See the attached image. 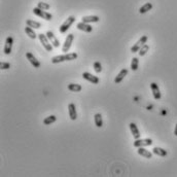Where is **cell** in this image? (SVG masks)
<instances>
[{"label": "cell", "mask_w": 177, "mask_h": 177, "mask_svg": "<svg viewBox=\"0 0 177 177\" xmlns=\"http://www.w3.org/2000/svg\"><path fill=\"white\" fill-rule=\"evenodd\" d=\"M174 135H175V136H177V124L175 126V129H174Z\"/></svg>", "instance_id": "31"}, {"label": "cell", "mask_w": 177, "mask_h": 177, "mask_svg": "<svg viewBox=\"0 0 177 177\" xmlns=\"http://www.w3.org/2000/svg\"><path fill=\"white\" fill-rule=\"evenodd\" d=\"M152 153L159 155V157H166V155H168L167 150H165L164 148H161V147H153Z\"/></svg>", "instance_id": "19"}, {"label": "cell", "mask_w": 177, "mask_h": 177, "mask_svg": "<svg viewBox=\"0 0 177 177\" xmlns=\"http://www.w3.org/2000/svg\"><path fill=\"white\" fill-rule=\"evenodd\" d=\"M153 142H152V139L150 138H145V139H135L134 143H133V145L135 146V147H144V146H149L151 145Z\"/></svg>", "instance_id": "6"}, {"label": "cell", "mask_w": 177, "mask_h": 177, "mask_svg": "<svg viewBox=\"0 0 177 177\" xmlns=\"http://www.w3.org/2000/svg\"><path fill=\"white\" fill-rule=\"evenodd\" d=\"M13 38L11 36H8L5 40V43H4V48L3 52L5 55H9L11 53V50H13Z\"/></svg>", "instance_id": "7"}, {"label": "cell", "mask_w": 177, "mask_h": 177, "mask_svg": "<svg viewBox=\"0 0 177 177\" xmlns=\"http://www.w3.org/2000/svg\"><path fill=\"white\" fill-rule=\"evenodd\" d=\"M75 22V18L73 17V16H70L69 18H67V20L65 21L64 23L60 26L59 28V31H60V33H62V34H64V33H66L67 31L69 30V28H70V26L73 23Z\"/></svg>", "instance_id": "2"}, {"label": "cell", "mask_w": 177, "mask_h": 177, "mask_svg": "<svg viewBox=\"0 0 177 177\" xmlns=\"http://www.w3.org/2000/svg\"><path fill=\"white\" fill-rule=\"evenodd\" d=\"M151 8H152V3L147 2V3H145L144 5H142L141 7L139 8V13H146L147 11H149Z\"/></svg>", "instance_id": "23"}, {"label": "cell", "mask_w": 177, "mask_h": 177, "mask_svg": "<svg viewBox=\"0 0 177 177\" xmlns=\"http://www.w3.org/2000/svg\"><path fill=\"white\" fill-rule=\"evenodd\" d=\"M26 24H27V26L33 28V29H39V28L41 27L40 23L36 22V21H33V20H27L26 21Z\"/></svg>", "instance_id": "24"}, {"label": "cell", "mask_w": 177, "mask_h": 177, "mask_svg": "<svg viewBox=\"0 0 177 177\" xmlns=\"http://www.w3.org/2000/svg\"><path fill=\"white\" fill-rule=\"evenodd\" d=\"M76 28L83 32H87V33H90V32L93 31V27L91 26L90 24H88V23H83V22L78 23V24L76 25Z\"/></svg>", "instance_id": "12"}, {"label": "cell", "mask_w": 177, "mask_h": 177, "mask_svg": "<svg viewBox=\"0 0 177 177\" xmlns=\"http://www.w3.org/2000/svg\"><path fill=\"white\" fill-rule=\"evenodd\" d=\"M45 34H46V36H48V38L50 39L51 43L54 45V48H59L60 41H59V39L56 37L55 34H54V32L53 31H48Z\"/></svg>", "instance_id": "10"}, {"label": "cell", "mask_w": 177, "mask_h": 177, "mask_svg": "<svg viewBox=\"0 0 177 177\" xmlns=\"http://www.w3.org/2000/svg\"><path fill=\"white\" fill-rule=\"evenodd\" d=\"M129 127H130V130H131V133H132L133 137H134V139L140 138V132H139V129L136 126V124H134V123H130Z\"/></svg>", "instance_id": "14"}, {"label": "cell", "mask_w": 177, "mask_h": 177, "mask_svg": "<svg viewBox=\"0 0 177 177\" xmlns=\"http://www.w3.org/2000/svg\"><path fill=\"white\" fill-rule=\"evenodd\" d=\"M94 120H95V125L98 128H101L103 126V120H102V115L101 113H96L94 115Z\"/></svg>", "instance_id": "20"}, {"label": "cell", "mask_w": 177, "mask_h": 177, "mask_svg": "<svg viewBox=\"0 0 177 177\" xmlns=\"http://www.w3.org/2000/svg\"><path fill=\"white\" fill-rule=\"evenodd\" d=\"M74 40V34H68L66 37V39H65V42L63 44V48H62V52L64 54H67V52H69V50H70L71 45H72V42H73Z\"/></svg>", "instance_id": "4"}, {"label": "cell", "mask_w": 177, "mask_h": 177, "mask_svg": "<svg viewBox=\"0 0 177 177\" xmlns=\"http://www.w3.org/2000/svg\"><path fill=\"white\" fill-rule=\"evenodd\" d=\"M26 58L29 60V62L31 63V65L34 67V68H40V66H41L40 62L34 57V55L32 53H30V52L26 53Z\"/></svg>", "instance_id": "8"}, {"label": "cell", "mask_w": 177, "mask_h": 177, "mask_svg": "<svg viewBox=\"0 0 177 177\" xmlns=\"http://www.w3.org/2000/svg\"><path fill=\"white\" fill-rule=\"evenodd\" d=\"M148 51H149V45L145 43V44H144V45L140 48V50H139L138 54H139V56H140V57H143V56L146 55V53H147Z\"/></svg>", "instance_id": "27"}, {"label": "cell", "mask_w": 177, "mask_h": 177, "mask_svg": "<svg viewBox=\"0 0 177 177\" xmlns=\"http://www.w3.org/2000/svg\"><path fill=\"white\" fill-rule=\"evenodd\" d=\"M150 89H151V92H152L153 98H155V100H160L161 98H162V95H161L159 86H158L155 83H150Z\"/></svg>", "instance_id": "11"}, {"label": "cell", "mask_w": 177, "mask_h": 177, "mask_svg": "<svg viewBox=\"0 0 177 177\" xmlns=\"http://www.w3.org/2000/svg\"><path fill=\"white\" fill-rule=\"evenodd\" d=\"M57 120V118H56V115H50L48 116V118H45L43 120V124L45 126H48L51 124H54V123Z\"/></svg>", "instance_id": "25"}, {"label": "cell", "mask_w": 177, "mask_h": 177, "mask_svg": "<svg viewBox=\"0 0 177 177\" xmlns=\"http://www.w3.org/2000/svg\"><path fill=\"white\" fill-rule=\"evenodd\" d=\"M94 70L96 73H100L102 71V65L99 61H96L94 63Z\"/></svg>", "instance_id": "29"}, {"label": "cell", "mask_w": 177, "mask_h": 177, "mask_svg": "<svg viewBox=\"0 0 177 177\" xmlns=\"http://www.w3.org/2000/svg\"><path fill=\"white\" fill-rule=\"evenodd\" d=\"M100 21V18L98 16H87V17H83V21L81 22L83 23H98Z\"/></svg>", "instance_id": "17"}, {"label": "cell", "mask_w": 177, "mask_h": 177, "mask_svg": "<svg viewBox=\"0 0 177 177\" xmlns=\"http://www.w3.org/2000/svg\"><path fill=\"white\" fill-rule=\"evenodd\" d=\"M52 63L53 64H58V63H62L67 61V57H66V54L65 55H60V56H55V57L52 58Z\"/></svg>", "instance_id": "18"}, {"label": "cell", "mask_w": 177, "mask_h": 177, "mask_svg": "<svg viewBox=\"0 0 177 177\" xmlns=\"http://www.w3.org/2000/svg\"><path fill=\"white\" fill-rule=\"evenodd\" d=\"M10 68V64L7 62H1L0 63V69L1 70H6V69Z\"/></svg>", "instance_id": "30"}, {"label": "cell", "mask_w": 177, "mask_h": 177, "mask_svg": "<svg viewBox=\"0 0 177 177\" xmlns=\"http://www.w3.org/2000/svg\"><path fill=\"white\" fill-rule=\"evenodd\" d=\"M37 7L40 9H43V10H48V9L51 8V5L48 3H46V2H38Z\"/></svg>", "instance_id": "28"}, {"label": "cell", "mask_w": 177, "mask_h": 177, "mask_svg": "<svg viewBox=\"0 0 177 177\" xmlns=\"http://www.w3.org/2000/svg\"><path fill=\"white\" fill-rule=\"evenodd\" d=\"M68 112H69V118L72 120H75L77 118V112H76L75 104L74 103H70L68 105Z\"/></svg>", "instance_id": "13"}, {"label": "cell", "mask_w": 177, "mask_h": 177, "mask_svg": "<svg viewBox=\"0 0 177 177\" xmlns=\"http://www.w3.org/2000/svg\"><path fill=\"white\" fill-rule=\"evenodd\" d=\"M139 66V59L137 57H134L131 61V69L133 71H136Z\"/></svg>", "instance_id": "26"}, {"label": "cell", "mask_w": 177, "mask_h": 177, "mask_svg": "<svg viewBox=\"0 0 177 177\" xmlns=\"http://www.w3.org/2000/svg\"><path fill=\"white\" fill-rule=\"evenodd\" d=\"M81 89H83V87H81L80 85H78V83H69L68 85V90L74 93L80 92Z\"/></svg>", "instance_id": "21"}, {"label": "cell", "mask_w": 177, "mask_h": 177, "mask_svg": "<svg viewBox=\"0 0 177 177\" xmlns=\"http://www.w3.org/2000/svg\"><path fill=\"white\" fill-rule=\"evenodd\" d=\"M38 38H39V40H40L41 44H42V46L45 48L46 52H53L54 45L51 43L50 39L48 38L46 34H42V33L38 34Z\"/></svg>", "instance_id": "1"}, {"label": "cell", "mask_w": 177, "mask_h": 177, "mask_svg": "<svg viewBox=\"0 0 177 177\" xmlns=\"http://www.w3.org/2000/svg\"><path fill=\"white\" fill-rule=\"evenodd\" d=\"M147 39H148V37L146 36V35H143L141 37L140 39H139L138 41H137L136 43L134 44V45L131 48V52L132 53H138L139 52V50L142 48V46L144 45L146 42H147Z\"/></svg>", "instance_id": "5"}, {"label": "cell", "mask_w": 177, "mask_h": 177, "mask_svg": "<svg viewBox=\"0 0 177 177\" xmlns=\"http://www.w3.org/2000/svg\"><path fill=\"white\" fill-rule=\"evenodd\" d=\"M83 77L85 78L86 80H88V81H90V83H92L93 85H97V83H99V77L98 76H95V75H93V74H91V73H89V72H83Z\"/></svg>", "instance_id": "9"}, {"label": "cell", "mask_w": 177, "mask_h": 177, "mask_svg": "<svg viewBox=\"0 0 177 177\" xmlns=\"http://www.w3.org/2000/svg\"><path fill=\"white\" fill-rule=\"evenodd\" d=\"M127 74H128V69H122L120 72H118V74L116 75V77L115 78V83L118 85V83H120L123 81V80L127 76Z\"/></svg>", "instance_id": "15"}, {"label": "cell", "mask_w": 177, "mask_h": 177, "mask_svg": "<svg viewBox=\"0 0 177 177\" xmlns=\"http://www.w3.org/2000/svg\"><path fill=\"white\" fill-rule=\"evenodd\" d=\"M25 32H26L27 35L29 36L30 38H32V39H35L36 37H38V35H37L35 32H34L33 28H31V27H29V26L25 27Z\"/></svg>", "instance_id": "22"}, {"label": "cell", "mask_w": 177, "mask_h": 177, "mask_svg": "<svg viewBox=\"0 0 177 177\" xmlns=\"http://www.w3.org/2000/svg\"><path fill=\"white\" fill-rule=\"evenodd\" d=\"M33 13H34V15H36V16H38V17L44 19V20H46V21H51L53 19V16L51 15L50 13L43 10V9L38 8L37 6L33 8Z\"/></svg>", "instance_id": "3"}, {"label": "cell", "mask_w": 177, "mask_h": 177, "mask_svg": "<svg viewBox=\"0 0 177 177\" xmlns=\"http://www.w3.org/2000/svg\"><path fill=\"white\" fill-rule=\"evenodd\" d=\"M137 152H138V155H140L141 157H144V158H146V159H151V158H152V152L145 149L144 147H138Z\"/></svg>", "instance_id": "16"}]
</instances>
